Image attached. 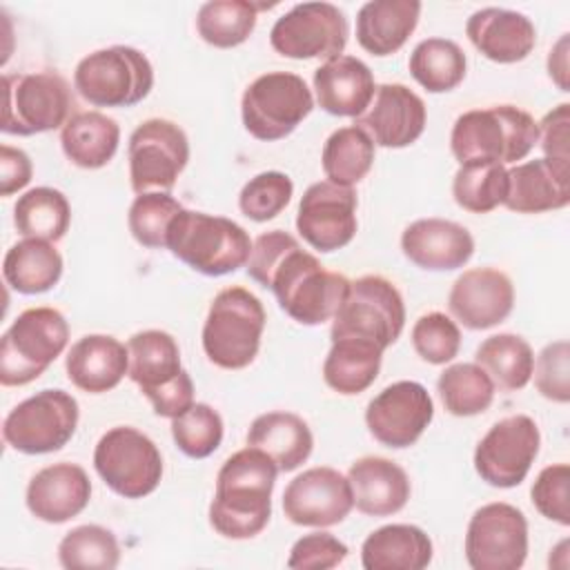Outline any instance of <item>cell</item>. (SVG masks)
<instances>
[{
	"instance_id": "cell-1",
	"label": "cell",
	"mask_w": 570,
	"mask_h": 570,
	"mask_svg": "<svg viewBox=\"0 0 570 570\" xmlns=\"http://www.w3.org/2000/svg\"><path fill=\"white\" fill-rule=\"evenodd\" d=\"M245 269L252 281L272 289L281 309L301 325L332 321L350 289L343 274L325 269L283 229L265 232L252 243Z\"/></svg>"
},
{
	"instance_id": "cell-2",
	"label": "cell",
	"mask_w": 570,
	"mask_h": 570,
	"mask_svg": "<svg viewBox=\"0 0 570 570\" xmlns=\"http://www.w3.org/2000/svg\"><path fill=\"white\" fill-rule=\"evenodd\" d=\"M278 465L258 448H243L225 459L209 503L212 528L234 541L261 534L272 517Z\"/></svg>"
},
{
	"instance_id": "cell-3",
	"label": "cell",
	"mask_w": 570,
	"mask_h": 570,
	"mask_svg": "<svg viewBox=\"0 0 570 570\" xmlns=\"http://www.w3.org/2000/svg\"><path fill=\"white\" fill-rule=\"evenodd\" d=\"M539 140L537 120L514 107L494 105L461 114L450 134V149L463 163L490 160L499 165L523 160Z\"/></svg>"
},
{
	"instance_id": "cell-4",
	"label": "cell",
	"mask_w": 570,
	"mask_h": 570,
	"mask_svg": "<svg viewBox=\"0 0 570 570\" xmlns=\"http://www.w3.org/2000/svg\"><path fill=\"white\" fill-rule=\"evenodd\" d=\"M167 249L198 274L225 276L247 265L252 238L232 218L183 207L169 227Z\"/></svg>"
},
{
	"instance_id": "cell-5",
	"label": "cell",
	"mask_w": 570,
	"mask_h": 570,
	"mask_svg": "<svg viewBox=\"0 0 570 570\" xmlns=\"http://www.w3.org/2000/svg\"><path fill=\"white\" fill-rule=\"evenodd\" d=\"M127 376L149 399L158 416L174 419L194 405V383L180 365V347L169 332H136L127 341Z\"/></svg>"
},
{
	"instance_id": "cell-6",
	"label": "cell",
	"mask_w": 570,
	"mask_h": 570,
	"mask_svg": "<svg viewBox=\"0 0 570 570\" xmlns=\"http://www.w3.org/2000/svg\"><path fill=\"white\" fill-rule=\"evenodd\" d=\"M265 318L261 298L249 289L240 285L220 289L203 325L205 356L223 370L247 367L258 354Z\"/></svg>"
},
{
	"instance_id": "cell-7",
	"label": "cell",
	"mask_w": 570,
	"mask_h": 570,
	"mask_svg": "<svg viewBox=\"0 0 570 570\" xmlns=\"http://www.w3.org/2000/svg\"><path fill=\"white\" fill-rule=\"evenodd\" d=\"M67 318L53 307H29L0 341V383L20 387L36 381L67 347Z\"/></svg>"
},
{
	"instance_id": "cell-8",
	"label": "cell",
	"mask_w": 570,
	"mask_h": 570,
	"mask_svg": "<svg viewBox=\"0 0 570 570\" xmlns=\"http://www.w3.org/2000/svg\"><path fill=\"white\" fill-rule=\"evenodd\" d=\"M73 87L94 107H134L154 87L149 58L127 45L87 53L73 71Z\"/></svg>"
},
{
	"instance_id": "cell-9",
	"label": "cell",
	"mask_w": 570,
	"mask_h": 570,
	"mask_svg": "<svg viewBox=\"0 0 570 570\" xmlns=\"http://www.w3.org/2000/svg\"><path fill=\"white\" fill-rule=\"evenodd\" d=\"M405 325V305L396 285L379 274L350 281V289L332 318L330 338H363L383 352L396 343Z\"/></svg>"
},
{
	"instance_id": "cell-10",
	"label": "cell",
	"mask_w": 570,
	"mask_h": 570,
	"mask_svg": "<svg viewBox=\"0 0 570 570\" xmlns=\"http://www.w3.org/2000/svg\"><path fill=\"white\" fill-rule=\"evenodd\" d=\"M4 105L0 129L11 136L45 134L71 118L73 96L69 82L56 71L4 73Z\"/></svg>"
},
{
	"instance_id": "cell-11",
	"label": "cell",
	"mask_w": 570,
	"mask_h": 570,
	"mask_svg": "<svg viewBox=\"0 0 570 570\" xmlns=\"http://www.w3.org/2000/svg\"><path fill=\"white\" fill-rule=\"evenodd\" d=\"M314 109L312 89L289 71H267L252 80L240 98L245 129L263 142L289 136Z\"/></svg>"
},
{
	"instance_id": "cell-12",
	"label": "cell",
	"mask_w": 570,
	"mask_h": 570,
	"mask_svg": "<svg viewBox=\"0 0 570 570\" xmlns=\"http://www.w3.org/2000/svg\"><path fill=\"white\" fill-rule=\"evenodd\" d=\"M94 468L105 485L125 499L151 494L163 479L160 450L147 434L129 425H116L98 439Z\"/></svg>"
},
{
	"instance_id": "cell-13",
	"label": "cell",
	"mask_w": 570,
	"mask_h": 570,
	"mask_svg": "<svg viewBox=\"0 0 570 570\" xmlns=\"http://www.w3.org/2000/svg\"><path fill=\"white\" fill-rule=\"evenodd\" d=\"M78 401L65 390H40L18 403L2 423L9 448L22 454L62 450L78 428Z\"/></svg>"
},
{
	"instance_id": "cell-14",
	"label": "cell",
	"mask_w": 570,
	"mask_h": 570,
	"mask_svg": "<svg viewBox=\"0 0 570 570\" xmlns=\"http://www.w3.org/2000/svg\"><path fill=\"white\" fill-rule=\"evenodd\" d=\"M127 158L136 194L169 191L189 160L187 134L174 120L149 118L131 131Z\"/></svg>"
},
{
	"instance_id": "cell-15",
	"label": "cell",
	"mask_w": 570,
	"mask_h": 570,
	"mask_svg": "<svg viewBox=\"0 0 570 570\" xmlns=\"http://www.w3.org/2000/svg\"><path fill=\"white\" fill-rule=\"evenodd\" d=\"M347 33V18L336 4L301 2L274 22L269 45L292 60H330L343 53Z\"/></svg>"
},
{
	"instance_id": "cell-16",
	"label": "cell",
	"mask_w": 570,
	"mask_h": 570,
	"mask_svg": "<svg viewBox=\"0 0 570 570\" xmlns=\"http://www.w3.org/2000/svg\"><path fill=\"white\" fill-rule=\"evenodd\" d=\"M528 557V519L503 501L485 503L470 517L465 561L472 570H519Z\"/></svg>"
},
{
	"instance_id": "cell-17",
	"label": "cell",
	"mask_w": 570,
	"mask_h": 570,
	"mask_svg": "<svg viewBox=\"0 0 570 570\" xmlns=\"http://www.w3.org/2000/svg\"><path fill=\"white\" fill-rule=\"evenodd\" d=\"M541 445V432L528 414H514L497 421L474 450V470L492 488L519 485Z\"/></svg>"
},
{
	"instance_id": "cell-18",
	"label": "cell",
	"mask_w": 570,
	"mask_h": 570,
	"mask_svg": "<svg viewBox=\"0 0 570 570\" xmlns=\"http://www.w3.org/2000/svg\"><path fill=\"white\" fill-rule=\"evenodd\" d=\"M434 419V401L416 381H396L383 387L365 407L370 434L385 448H410Z\"/></svg>"
},
{
	"instance_id": "cell-19",
	"label": "cell",
	"mask_w": 570,
	"mask_h": 570,
	"mask_svg": "<svg viewBox=\"0 0 570 570\" xmlns=\"http://www.w3.org/2000/svg\"><path fill=\"white\" fill-rule=\"evenodd\" d=\"M356 191L330 180L305 189L296 212V232L316 252H336L352 243L356 220Z\"/></svg>"
},
{
	"instance_id": "cell-20",
	"label": "cell",
	"mask_w": 570,
	"mask_h": 570,
	"mask_svg": "<svg viewBox=\"0 0 570 570\" xmlns=\"http://www.w3.org/2000/svg\"><path fill=\"white\" fill-rule=\"evenodd\" d=\"M354 497L347 476L318 465L294 476L283 492V512L294 525L330 528L352 512Z\"/></svg>"
},
{
	"instance_id": "cell-21",
	"label": "cell",
	"mask_w": 570,
	"mask_h": 570,
	"mask_svg": "<svg viewBox=\"0 0 570 570\" xmlns=\"http://www.w3.org/2000/svg\"><path fill=\"white\" fill-rule=\"evenodd\" d=\"M428 111L419 94L401 82L379 85L365 114L354 125L361 127L374 145L401 149L416 142L425 129Z\"/></svg>"
},
{
	"instance_id": "cell-22",
	"label": "cell",
	"mask_w": 570,
	"mask_h": 570,
	"mask_svg": "<svg viewBox=\"0 0 570 570\" xmlns=\"http://www.w3.org/2000/svg\"><path fill=\"white\" fill-rule=\"evenodd\" d=\"M448 307L468 330H488L503 323L514 307V285L497 267L465 269L450 289Z\"/></svg>"
},
{
	"instance_id": "cell-23",
	"label": "cell",
	"mask_w": 570,
	"mask_h": 570,
	"mask_svg": "<svg viewBox=\"0 0 570 570\" xmlns=\"http://www.w3.org/2000/svg\"><path fill=\"white\" fill-rule=\"evenodd\" d=\"M401 249L421 269L452 272L472 258L474 238L454 220L419 218L403 229Z\"/></svg>"
},
{
	"instance_id": "cell-24",
	"label": "cell",
	"mask_w": 570,
	"mask_h": 570,
	"mask_svg": "<svg viewBox=\"0 0 570 570\" xmlns=\"http://www.w3.org/2000/svg\"><path fill=\"white\" fill-rule=\"evenodd\" d=\"M91 499V481L76 463H53L38 470L27 485V508L45 523H65L78 517Z\"/></svg>"
},
{
	"instance_id": "cell-25",
	"label": "cell",
	"mask_w": 570,
	"mask_h": 570,
	"mask_svg": "<svg viewBox=\"0 0 570 570\" xmlns=\"http://www.w3.org/2000/svg\"><path fill=\"white\" fill-rule=\"evenodd\" d=\"M465 33L474 49L499 65L521 62L537 45L532 20L519 11L485 7L465 22Z\"/></svg>"
},
{
	"instance_id": "cell-26",
	"label": "cell",
	"mask_w": 570,
	"mask_h": 570,
	"mask_svg": "<svg viewBox=\"0 0 570 570\" xmlns=\"http://www.w3.org/2000/svg\"><path fill=\"white\" fill-rule=\"evenodd\" d=\"M314 91L323 111L356 120L370 107L376 85L363 60L341 53L314 71Z\"/></svg>"
},
{
	"instance_id": "cell-27",
	"label": "cell",
	"mask_w": 570,
	"mask_h": 570,
	"mask_svg": "<svg viewBox=\"0 0 570 570\" xmlns=\"http://www.w3.org/2000/svg\"><path fill=\"white\" fill-rule=\"evenodd\" d=\"M570 203V165L534 158L508 169L503 205L517 214L563 209Z\"/></svg>"
},
{
	"instance_id": "cell-28",
	"label": "cell",
	"mask_w": 570,
	"mask_h": 570,
	"mask_svg": "<svg viewBox=\"0 0 570 570\" xmlns=\"http://www.w3.org/2000/svg\"><path fill=\"white\" fill-rule=\"evenodd\" d=\"M69 381L89 394L114 390L129 372L127 345L109 334H87L78 338L65 358Z\"/></svg>"
},
{
	"instance_id": "cell-29",
	"label": "cell",
	"mask_w": 570,
	"mask_h": 570,
	"mask_svg": "<svg viewBox=\"0 0 570 570\" xmlns=\"http://www.w3.org/2000/svg\"><path fill=\"white\" fill-rule=\"evenodd\" d=\"M354 505L367 517H390L405 508L410 479L405 470L385 456H361L347 470Z\"/></svg>"
},
{
	"instance_id": "cell-30",
	"label": "cell",
	"mask_w": 570,
	"mask_h": 570,
	"mask_svg": "<svg viewBox=\"0 0 570 570\" xmlns=\"http://www.w3.org/2000/svg\"><path fill=\"white\" fill-rule=\"evenodd\" d=\"M419 16V0H370L356 13V40L372 56H392L416 29Z\"/></svg>"
},
{
	"instance_id": "cell-31",
	"label": "cell",
	"mask_w": 570,
	"mask_h": 570,
	"mask_svg": "<svg viewBox=\"0 0 570 570\" xmlns=\"http://www.w3.org/2000/svg\"><path fill=\"white\" fill-rule=\"evenodd\" d=\"M434 554L432 539L410 523H390L367 534L361 546L365 570H423Z\"/></svg>"
},
{
	"instance_id": "cell-32",
	"label": "cell",
	"mask_w": 570,
	"mask_h": 570,
	"mask_svg": "<svg viewBox=\"0 0 570 570\" xmlns=\"http://www.w3.org/2000/svg\"><path fill=\"white\" fill-rule=\"evenodd\" d=\"M247 445L263 450L281 472L303 465L314 448L309 425L294 412H265L247 430Z\"/></svg>"
},
{
	"instance_id": "cell-33",
	"label": "cell",
	"mask_w": 570,
	"mask_h": 570,
	"mask_svg": "<svg viewBox=\"0 0 570 570\" xmlns=\"http://www.w3.org/2000/svg\"><path fill=\"white\" fill-rule=\"evenodd\" d=\"M120 127L100 111H78L60 129L65 156L82 169L105 167L118 151Z\"/></svg>"
},
{
	"instance_id": "cell-34",
	"label": "cell",
	"mask_w": 570,
	"mask_h": 570,
	"mask_svg": "<svg viewBox=\"0 0 570 570\" xmlns=\"http://www.w3.org/2000/svg\"><path fill=\"white\" fill-rule=\"evenodd\" d=\"M2 276L18 294H42L60 281L62 256L49 240L22 238L7 249Z\"/></svg>"
},
{
	"instance_id": "cell-35",
	"label": "cell",
	"mask_w": 570,
	"mask_h": 570,
	"mask_svg": "<svg viewBox=\"0 0 570 570\" xmlns=\"http://www.w3.org/2000/svg\"><path fill=\"white\" fill-rule=\"evenodd\" d=\"M383 350L363 338H336L323 363L327 387L343 396L365 392L379 376Z\"/></svg>"
},
{
	"instance_id": "cell-36",
	"label": "cell",
	"mask_w": 570,
	"mask_h": 570,
	"mask_svg": "<svg viewBox=\"0 0 570 570\" xmlns=\"http://www.w3.org/2000/svg\"><path fill=\"white\" fill-rule=\"evenodd\" d=\"M474 363L490 376L494 387L514 392L530 383L534 370V354L530 343L519 334H492L474 354Z\"/></svg>"
},
{
	"instance_id": "cell-37",
	"label": "cell",
	"mask_w": 570,
	"mask_h": 570,
	"mask_svg": "<svg viewBox=\"0 0 570 570\" xmlns=\"http://www.w3.org/2000/svg\"><path fill=\"white\" fill-rule=\"evenodd\" d=\"M13 225L24 238L58 243L71 225L67 196L53 187H33L13 205Z\"/></svg>"
},
{
	"instance_id": "cell-38",
	"label": "cell",
	"mask_w": 570,
	"mask_h": 570,
	"mask_svg": "<svg viewBox=\"0 0 570 570\" xmlns=\"http://www.w3.org/2000/svg\"><path fill=\"white\" fill-rule=\"evenodd\" d=\"M374 149L372 138L356 125L332 131L321 154L325 178L343 187L358 185L374 165Z\"/></svg>"
},
{
	"instance_id": "cell-39",
	"label": "cell",
	"mask_w": 570,
	"mask_h": 570,
	"mask_svg": "<svg viewBox=\"0 0 570 570\" xmlns=\"http://www.w3.org/2000/svg\"><path fill=\"white\" fill-rule=\"evenodd\" d=\"M412 78L430 94L456 89L465 78V53L448 38H425L410 53Z\"/></svg>"
},
{
	"instance_id": "cell-40",
	"label": "cell",
	"mask_w": 570,
	"mask_h": 570,
	"mask_svg": "<svg viewBox=\"0 0 570 570\" xmlns=\"http://www.w3.org/2000/svg\"><path fill=\"white\" fill-rule=\"evenodd\" d=\"M263 7L249 0H209L196 16L198 36L216 49L238 47L252 36Z\"/></svg>"
},
{
	"instance_id": "cell-41",
	"label": "cell",
	"mask_w": 570,
	"mask_h": 570,
	"mask_svg": "<svg viewBox=\"0 0 570 570\" xmlns=\"http://www.w3.org/2000/svg\"><path fill=\"white\" fill-rule=\"evenodd\" d=\"M494 383L476 363H454L436 381L443 407L452 416H476L494 401Z\"/></svg>"
},
{
	"instance_id": "cell-42",
	"label": "cell",
	"mask_w": 570,
	"mask_h": 570,
	"mask_svg": "<svg viewBox=\"0 0 570 570\" xmlns=\"http://www.w3.org/2000/svg\"><path fill=\"white\" fill-rule=\"evenodd\" d=\"M508 191V169L499 163H463L452 180L454 203L472 214H488L503 205Z\"/></svg>"
},
{
	"instance_id": "cell-43",
	"label": "cell",
	"mask_w": 570,
	"mask_h": 570,
	"mask_svg": "<svg viewBox=\"0 0 570 570\" xmlns=\"http://www.w3.org/2000/svg\"><path fill=\"white\" fill-rule=\"evenodd\" d=\"M58 561L67 570H114L120 563V546L111 530L87 523L60 539Z\"/></svg>"
},
{
	"instance_id": "cell-44",
	"label": "cell",
	"mask_w": 570,
	"mask_h": 570,
	"mask_svg": "<svg viewBox=\"0 0 570 570\" xmlns=\"http://www.w3.org/2000/svg\"><path fill=\"white\" fill-rule=\"evenodd\" d=\"M183 205L169 191L138 194L129 207L127 225L136 243L149 249H167V234Z\"/></svg>"
},
{
	"instance_id": "cell-45",
	"label": "cell",
	"mask_w": 570,
	"mask_h": 570,
	"mask_svg": "<svg viewBox=\"0 0 570 570\" xmlns=\"http://www.w3.org/2000/svg\"><path fill=\"white\" fill-rule=\"evenodd\" d=\"M171 436L189 459H207L223 441V419L207 403H194L171 419Z\"/></svg>"
},
{
	"instance_id": "cell-46",
	"label": "cell",
	"mask_w": 570,
	"mask_h": 570,
	"mask_svg": "<svg viewBox=\"0 0 570 570\" xmlns=\"http://www.w3.org/2000/svg\"><path fill=\"white\" fill-rule=\"evenodd\" d=\"M292 194L294 183L287 174L261 171L243 185L238 194V207L249 220L267 223L289 205Z\"/></svg>"
},
{
	"instance_id": "cell-47",
	"label": "cell",
	"mask_w": 570,
	"mask_h": 570,
	"mask_svg": "<svg viewBox=\"0 0 570 570\" xmlns=\"http://www.w3.org/2000/svg\"><path fill=\"white\" fill-rule=\"evenodd\" d=\"M412 347L425 363L445 365L461 350V330L448 314L428 312L412 327Z\"/></svg>"
},
{
	"instance_id": "cell-48",
	"label": "cell",
	"mask_w": 570,
	"mask_h": 570,
	"mask_svg": "<svg viewBox=\"0 0 570 570\" xmlns=\"http://www.w3.org/2000/svg\"><path fill=\"white\" fill-rule=\"evenodd\" d=\"M532 505L541 517L559 525H570V465L554 463L539 472L530 490Z\"/></svg>"
},
{
	"instance_id": "cell-49",
	"label": "cell",
	"mask_w": 570,
	"mask_h": 570,
	"mask_svg": "<svg viewBox=\"0 0 570 570\" xmlns=\"http://www.w3.org/2000/svg\"><path fill=\"white\" fill-rule=\"evenodd\" d=\"M534 385L541 396L554 403L570 401V345L554 341L546 345L534 361Z\"/></svg>"
},
{
	"instance_id": "cell-50",
	"label": "cell",
	"mask_w": 570,
	"mask_h": 570,
	"mask_svg": "<svg viewBox=\"0 0 570 570\" xmlns=\"http://www.w3.org/2000/svg\"><path fill=\"white\" fill-rule=\"evenodd\" d=\"M347 546L330 532H309L294 541L287 568L294 570H327L336 568L347 557Z\"/></svg>"
},
{
	"instance_id": "cell-51",
	"label": "cell",
	"mask_w": 570,
	"mask_h": 570,
	"mask_svg": "<svg viewBox=\"0 0 570 570\" xmlns=\"http://www.w3.org/2000/svg\"><path fill=\"white\" fill-rule=\"evenodd\" d=\"M539 125V145L543 149V158L554 160L559 165H570V105L561 102L552 111L543 116Z\"/></svg>"
},
{
	"instance_id": "cell-52",
	"label": "cell",
	"mask_w": 570,
	"mask_h": 570,
	"mask_svg": "<svg viewBox=\"0 0 570 570\" xmlns=\"http://www.w3.org/2000/svg\"><path fill=\"white\" fill-rule=\"evenodd\" d=\"M33 167L29 156L11 145L0 147V194L11 196L31 180Z\"/></svg>"
},
{
	"instance_id": "cell-53",
	"label": "cell",
	"mask_w": 570,
	"mask_h": 570,
	"mask_svg": "<svg viewBox=\"0 0 570 570\" xmlns=\"http://www.w3.org/2000/svg\"><path fill=\"white\" fill-rule=\"evenodd\" d=\"M568 73V33H563L548 53V76L557 82L561 91H570Z\"/></svg>"
}]
</instances>
